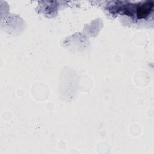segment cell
I'll return each instance as SVG.
<instances>
[{"label":"cell","mask_w":154,"mask_h":154,"mask_svg":"<svg viewBox=\"0 0 154 154\" xmlns=\"http://www.w3.org/2000/svg\"><path fill=\"white\" fill-rule=\"evenodd\" d=\"M153 3L151 1H147L138 5L136 8V15L138 19H143L147 16L152 10Z\"/></svg>","instance_id":"1"}]
</instances>
